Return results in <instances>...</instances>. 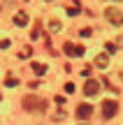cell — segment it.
I'll use <instances>...</instances> for the list:
<instances>
[{"instance_id": "obj_1", "label": "cell", "mask_w": 123, "mask_h": 125, "mask_svg": "<svg viewBox=\"0 0 123 125\" xmlns=\"http://www.w3.org/2000/svg\"><path fill=\"white\" fill-rule=\"evenodd\" d=\"M23 109H28V111H44L46 102L42 97H35V95H26L23 97Z\"/></svg>"}, {"instance_id": "obj_2", "label": "cell", "mask_w": 123, "mask_h": 125, "mask_svg": "<svg viewBox=\"0 0 123 125\" xmlns=\"http://www.w3.org/2000/svg\"><path fill=\"white\" fill-rule=\"evenodd\" d=\"M116 111H119V102H116V100H105V104H102V116L105 118H114Z\"/></svg>"}, {"instance_id": "obj_3", "label": "cell", "mask_w": 123, "mask_h": 125, "mask_svg": "<svg viewBox=\"0 0 123 125\" xmlns=\"http://www.w3.org/2000/svg\"><path fill=\"white\" fill-rule=\"evenodd\" d=\"M105 16L109 19L114 26H121V23H123V14H121V9H119V7H107Z\"/></svg>"}, {"instance_id": "obj_4", "label": "cell", "mask_w": 123, "mask_h": 125, "mask_svg": "<svg viewBox=\"0 0 123 125\" xmlns=\"http://www.w3.org/2000/svg\"><path fill=\"white\" fill-rule=\"evenodd\" d=\"M84 93H86V97H93V95H98V93H100V81L88 79L86 83H84Z\"/></svg>"}, {"instance_id": "obj_5", "label": "cell", "mask_w": 123, "mask_h": 125, "mask_svg": "<svg viewBox=\"0 0 123 125\" xmlns=\"http://www.w3.org/2000/svg\"><path fill=\"white\" fill-rule=\"evenodd\" d=\"M91 116H93V107H91V104L84 102V104L77 107V118H91Z\"/></svg>"}, {"instance_id": "obj_6", "label": "cell", "mask_w": 123, "mask_h": 125, "mask_svg": "<svg viewBox=\"0 0 123 125\" xmlns=\"http://www.w3.org/2000/svg\"><path fill=\"white\" fill-rule=\"evenodd\" d=\"M63 51H65L67 56H84V46H81V44L74 46V44H70V42H67V44L63 46Z\"/></svg>"}, {"instance_id": "obj_7", "label": "cell", "mask_w": 123, "mask_h": 125, "mask_svg": "<svg viewBox=\"0 0 123 125\" xmlns=\"http://www.w3.org/2000/svg\"><path fill=\"white\" fill-rule=\"evenodd\" d=\"M93 62H95V67L105 70V67L109 65V56H107V53H100V56H95V60H93Z\"/></svg>"}, {"instance_id": "obj_8", "label": "cell", "mask_w": 123, "mask_h": 125, "mask_svg": "<svg viewBox=\"0 0 123 125\" xmlns=\"http://www.w3.org/2000/svg\"><path fill=\"white\" fill-rule=\"evenodd\" d=\"M14 23H16V26H26L28 23V14L26 12H16L14 14Z\"/></svg>"}, {"instance_id": "obj_9", "label": "cell", "mask_w": 123, "mask_h": 125, "mask_svg": "<svg viewBox=\"0 0 123 125\" xmlns=\"http://www.w3.org/2000/svg\"><path fill=\"white\" fill-rule=\"evenodd\" d=\"M67 14H70V16H77V14H81V5H79L77 0H74V2L67 7Z\"/></svg>"}, {"instance_id": "obj_10", "label": "cell", "mask_w": 123, "mask_h": 125, "mask_svg": "<svg viewBox=\"0 0 123 125\" xmlns=\"http://www.w3.org/2000/svg\"><path fill=\"white\" fill-rule=\"evenodd\" d=\"M33 72H35V74H44V72H46V67L42 65V62H33Z\"/></svg>"}, {"instance_id": "obj_11", "label": "cell", "mask_w": 123, "mask_h": 125, "mask_svg": "<svg viewBox=\"0 0 123 125\" xmlns=\"http://www.w3.org/2000/svg\"><path fill=\"white\" fill-rule=\"evenodd\" d=\"M30 53H33V46H23V49L19 51V58H28Z\"/></svg>"}, {"instance_id": "obj_12", "label": "cell", "mask_w": 123, "mask_h": 125, "mask_svg": "<svg viewBox=\"0 0 123 125\" xmlns=\"http://www.w3.org/2000/svg\"><path fill=\"white\" fill-rule=\"evenodd\" d=\"M16 83H19V81H16V76H14V74H7V81H5V86H9V88H14Z\"/></svg>"}, {"instance_id": "obj_13", "label": "cell", "mask_w": 123, "mask_h": 125, "mask_svg": "<svg viewBox=\"0 0 123 125\" xmlns=\"http://www.w3.org/2000/svg\"><path fill=\"white\" fill-rule=\"evenodd\" d=\"M40 35H42V28H40V23H37V26L33 28V32H30V37H33V40H37V37H40Z\"/></svg>"}, {"instance_id": "obj_14", "label": "cell", "mask_w": 123, "mask_h": 125, "mask_svg": "<svg viewBox=\"0 0 123 125\" xmlns=\"http://www.w3.org/2000/svg\"><path fill=\"white\" fill-rule=\"evenodd\" d=\"M60 28H63V23H60V21H56V19H54V21H51V30H54V32H58Z\"/></svg>"}, {"instance_id": "obj_15", "label": "cell", "mask_w": 123, "mask_h": 125, "mask_svg": "<svg viewBox=\"0 0 123 125\" xmlns=\"http://www.w3.org/2000/svg\"><path fill=\"white\" fill-rule=\"evenodd\" d=\"M65 93H74V83H72V81L65 83Z\"/></svg>"}, {"instance_id": "obj_16", "label": "cell", "mask_w": 123, "mask_h": 125, "mask_svg": "<svg viewBox=\"0 0 123 125\" xmlns=\"http://www.w3.org/2000/svg\"><path fill=\"white\" fill-rule=\"evenodd\" d=\"M107 51H109V53H114V51H116V46L112 44V42H107Z\"/></svg>"}, {"instance_id": "obj_17", "label": "cell", "mask_w": 123, "mask_h": 125, "mask_svg": "<svg viewBox=\"0 0 123 125\" xmlns=\"http://www.w3.org/2000/svg\"><path fill=\"white\" fill-rule=\"evenodd\" d=\"M91 32H93L91 28H84V30H81V37H88V35H91Z\"/></svg>"}, {"instance_id": "obj_18", "label": "cell", "mask_w": 123, "mask_h": 125, "mask_svg": "<svg viewBox=\"0 0 123 125\" xmlns=\"http://www.w3.org/2000/svg\"><path fill=\"white\" fill-rule=\"evenodd\" d=\"M46 2H51V0H46Z\"/></svg>"}]
</instances>
